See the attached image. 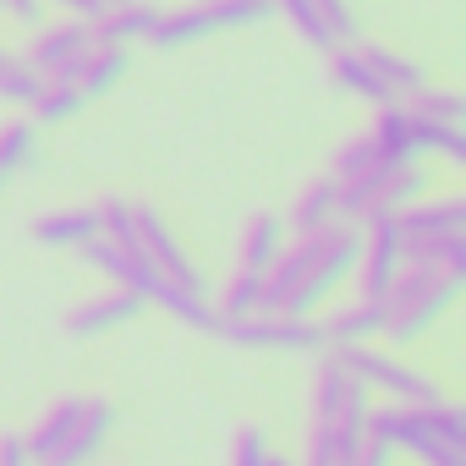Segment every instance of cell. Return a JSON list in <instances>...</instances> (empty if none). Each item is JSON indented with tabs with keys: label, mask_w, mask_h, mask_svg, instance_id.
I'll return each mask as SVG.
<instances>
[{
	"label": "cell",
	"mask_w": 466,
	"mask_h": 466,
	"mask_svg": "<svg viewBox=\"0 0 466 466\" xmlns=\"http://www.w3.org/2000/svg\"><path fill=\"white\" fill-rule=\"evenodd\" d=\"M362 417H368V400H351L340 411H313L308 466H351V455L362 444Z\"/></svg>",
	"instance_id": "cell-6"
},
{
	"label": "cell",
	"mask_w": 466,
	"mask_h": 466,
	"mask_svg": "<svg viewBox=\"0 0 466 466\" xmlns=\"http://www.w3.org/2000/svg\"><path fill=\"white\" fill-rule=\"evenodd\" d=\"M137 313H143V297H137V291H127V286H110L105 297H88L83 308H72V313H66V335L88 340V335H105V329H116V324L137 319Z\"/></svg>",
	"instance_id": "cell-10"
},
{
	"label": "cell",
	"mask_w": 466,
	"mask_h": 466,
	"mask_svg": "<svg viewBox=\"0 0 466 466\" xmlns=\"http://www.w3.org/2000/svg\"><path fill=\"white\" fill-rule=\"evenodd\" d=\"M395 225H400V237H406V242H428V237H461V225H466V203H461V198H444V203H428V198H417V203H406V208L395 214Z\"/></svg>",
	"instance_id": "cell-13"
},
{
	"label": "cell",
	"mask_w": 466,
	"mask_h": 466,
	"mask_svg": "<svg viewBox=\"0 0 466 466\" xmlns=\"http://www.w3.org/2000/svg\"><path fill=\"white\" fill-rule=\"evenodd\" d=\"M121 77H127V45H94V50L77 61V88H83V99L110 94Z\"/></svg>",
	"instance_id": "cell-21"
},
{
	"label": "cell",
	"mask_w": 466,
	"mask_h": 466,
	"mask_svg": "<svg viewBox=\"0 0 466 466\" xmlns=\"http://www.w3.org/2000/svg\"><path fill=\"white\" fill-rule=\"evenodd\" d=\"M148 302H159L165 313H176L181 324H192V329H203V335H219V308H208L203 302V291H187V286H176V280H154V291H148Z\"/></svg>",
	"instance_id": "cell-19"
},
{
	"label": "cell",
	"mask_w": 466,
	"mask_h": 466,
	"mask_svg": "<svg viewBox=\"0 0 466 466\" xmlns=\"http://www.w3.org/2000/svg\"><path fill=\"white\" fill-rule=\"evenodd\" d=\"M248 313H264V275L258 269H237V280L219 297V319H248Z\"/></svg>",
	"instance_id": "cell-29"
},
{
	"label": "cell",
	"mask_w": 466,
	"mask_h": 466,
	"mask_svg": "<svg viewBox=\"0 0 466 466\" xmlns=\"http://www.w3.org/2000/svg\"><path fill=\"white\" fill-rule=\"evenodd\" d=\"M94 214H99V237H110V242H121V248H137V219H132V203L105 198Z\"/></svg>",
	"instance_id": "cell-33"
},
{
	"label": "cell",
	"mask_w": 466,
	"mask_h": 466,
	"mask_svg": "<svg viewBox=\"0 0 466 466\" xmlns=\"http://www.w3.org/2000/svg\"><path fill=\"white\" fill-rule=\"evenodd\" d=\"M313 12H319V23L329 28L335 45H357V17H351L346 0H313Z\"/></svg>",
	"instance_id": "cell-35"
},
{
	"label": "cell",
	"mask_w": 466,
	"mask_h": 466,
	"mask_svg": "<svg viewBox=\"0 0 466 466\" xmlns=\"http://www.w3.org/2000/svg\"><path fill=\"white\" fill-rule=\"evenodd\" d=\"M77 417H83V395H66V400H56V406H50V411H45V417H39L28 433H23V450H28V461H34V466H45V461H50V455L66 444V433L77 428Z\"/></svg>",
	"instance_id": "cell-14"
},
{
	"label": "cell",
	"mask_w": 466,
	"mask_h": 466,
	"mask_svg": "<svg viewBox=\"0 0 466 466\" xmlns=\"http://www.w3.org/2000/svg\"><path fill=\"white\" fill-rule=\"evenodd\" d=\"M99 6H116V0H99Z\"/></svg>",
	"instance_id": "cell-41"
},
{
	"label": "cell",
	"mask_w": 466,
	"mask_h": 466,
	"mask_svg": "<svg viewBox=\"0 0 466 466\" xmlns=\"http://www.w3.org/2000/svg\"><path fill=\"white\" fill-rule=\"evenodd\" d=\"M219 335H230L248 351H319L329 346L324 340V324L308 313V319H291V313H248V319H219Z\"/></svg>",
	"instance_id": "cell-4"
},
{
	"label": "cell",
	"mask_w": 466,
	"mask_h": 466,
	"mask_svg": "<svg viewBox=\"0 0 466 466\" xmlns=\"http://www.w3.org/2000/svg\"><path fill=\"white\" fill-rule=\"evenodd\" d=\"M362 61L373 66V77H379L395 99H411V94L428 83L417 61H406V56H395V50H384V45H362Z\"/></svg>",
	"instance_id": "cell-22"
},
{
	"label": "cell",
	"mask_w": 466,
	"mask_h": 466,
	"mask_svg": "<svg viewBox=\"0 0 466 466\" xmlns=\"http://www.w3.org/2000/svg\"><path fill=\"white\" fill-rule=\"evenodd\" d=\"M269 466H297V461H275V455H269Z\"/></svg>",
	"instance_id": "cell-40"
},
{
	"label": "cell",
	"mask_w": 466,
	"mask_h": 466,
	"mask_svg": "<svg viewBox=\"0 0 466 466\" xmlns=\"http://www.w3.org/2000/svg\"><path fill=\"white\" fill-rule=\"evenodd\" d=\"M99 237V214L94 208H50L34 219V242L45 248H83Z\"/></svg>",
	"instance_id": "cell-16"
},
{
	"label": "cell",
	"mask_w": 466,
	"mask_h": 466,
	"mask_svg": "<svg viewBox=\"0 0 466 466\" xmlns=\"http://www.w3.org/2000/svg\"><path fill=\"white\" fill-rule=\"evenodd\" d=\"M411 116H422V121H450V127H466V99L455 94V88H433V83H422L417 94H411V105H406Z\"/></svg>",
	"instance_id": "cell-27"
},
{
	"label": "cell",
	"mask_w": 466,
	"mask_h": 466,
	"mask_svg": "<svg viewBox=\"0 0 466 466\" xmlns=\"http://www.w3.org/2000/svg\"><path fill=\"white\" fill-rule=\"evenodd\" d=\"M335 219H340L335 181H313V187L297 198V208H291V230H297V237H313V230H324V225H335Z\"/></svg>",
	"instance_id": "cell-24"
},
{
	"label": "cell",
	"mask_w": 466,
	"mask_h": 466,
	"mask_svg": "<svg viewBox=\"0 0 466 466\" xmlns=\"http://www.w3.org/2000/svg\"><path fill=\"white\" fill-rule=\"evenodd\" d=\"M390 455H395V444H384V439H368V433H362V444H357L351 466H390Z\"/></svg>",
	"instance_id": "cell-37"
},
{
	"label": "cell",
	"mask_w": 466,
	"mask_h": 466,
	"mask_svg": "<svg viewBox=\"0 0 466 466\" xmlns=\"http://www.w3.org/2000/svg\"><path fill=\"white\" fill-rule=\"evenodd\" d=\"M368 143L379 148L384 165H406V159H417V148H411V116H406L400 105L373 110V121H368Z\"/></svg>",
	"instance_id": "cell-18"
},
{
	"label": "cell",
	"mask_w": 466,
	"mask_h": 466,
	"mask_svg": "<svg viewBox=\"0 0 466 466\" xmlns=\"http://www.w3.org/2000/svg\"><path fill=\"white\" fill-rule=\"evenodd\" d=\"M428 192V170H417L411 159L406 165H395L390 176H384V187H379V198H373V208H384V214H400L406 203H417Z\"/></svg>",
	"instance_id": "cell-26"
},
{
	"label": "cell",
	"mask_w": 466,
	"mask_h": 466,
	"mask_svg": "<svg viewBox=\"0 0 466 466\" xmlns=\"http://www.w3.org/2000/svg\"><path fill=\"white\" fill-rule=\"evenodd\" d=\"M461 275L466 269H439V264H400L395 286L384 291V335L390 340H417L422 329H433L444 319V308H455L461 297Z\"/></svg>",
	"instance_id": "cell-1"
},
{
	"label": "cell",
	"mask_w": 466,
	"mask_h": 466,
	"mask_svg": "<svg viewBox=\"0 0 466 466\" xmlns=\"http://www.w3.org/2000/svg\"><path fill=\"white\" fill-rule=\"evenodd\" d=\"M0 466H34L23 450V433H0Z\"/></svg>",
	"instance_id": "cell-38"
},
{
	"label": "cell",
	"mask_w": 466,
	"mask_h": 466,
	"mask_svg": "<svg viewBox=\"0 0 466 466\" xmlns=\"http://www.w3.org/2000/svg\"><path fill=\"white\" fill-rule=\"evenodd\" d=\"M280 248H286V219H280V214H253V219L242 225V248H237L242 264H237V269H258V275H264Z\"/></svg>",
	"instance_id": "cell-17"
},
{
	"label": "cell",
	"mask_w": 466,
	"mask_h": 466,
	"mask_svg": "<svg viewBox=\"0 0 466 466\" xmlns=\"http://www.w3.org/2000/svg\"><path fill=\"white\" fill-rule=\"evenodd\" d=\"M230 466H269V444H264V428H242V433H237V450H230Z\"/></svg>",
	"instance_id": "cell-36"
},
{
	"label": "cell",
	"mask_w": 466,
	"mask_h": 466,
	"mask_svg": "<svg viewBox=\"0 0 466 466\" xmlns=\"http://www.w3.org/2000/svg\"><path fill=\"white\" fill-rule=\"evenodd\" d=\"M373 165H384V159H379V148L368 143V132H357L351 143L335 148V159H329V181H351V176H362V170H373Z\"/></svg>",
	"instance_id": "cell-32"
},
{
	"label": "cell",
	"mask_w": 466,
	"mask_h": 466,
	"mask_svg": "<svg viewBox=\"0 0 466 466\" xmlns=\"http://www.w3.org/2000/svg\"><path fill=\"white\" fill-rule=\"evenodd\" d=\"M110 422H116V411H110V400H99V395H83V417H77V428L66 433V444L45 461V466H88L99 450H105V439H110Z\"/></svg>",
	"instance_id": "cell-9"
},
{
	"label": "cell",
	"mask_w": 466,
	"mask_h": 466,
	"mask_svg": "<svg viewBox=\"0 0 466 466\" xmlns=\"http://www.w3.org/2000/svg\"><path fill=\"white\" fill-rule=\"evenodd\" d=\"M0 12H12L17 23H28V28H34V23L45 17V0H0Z\"/></svg>",
	"instance_id": "cell-39"
},
{
	"label": "cell",
	"mask_w": 466,
	"mask_h": 466,
	"mask_svg": "<svg viewBox=\"0 0 466 466\" xmlns=\"http://www.w3.org/2000/svg\"><path fill=\"white\" fill-rule=\"evenodd\" d=\"M208 12L219 28H248V23H264L275 6L269 0H208Z\"/></svg>",
	"instance_id": "cell-34"
},
{
	"label": "cell",
	"mask_w": 466,
	"mask_h": 466,
	"mask_svg": "<svg viewBox=\"0 0 466 466\" xmlns=\"http://www.w3.org/2000/svg\"><path fill=\"white\" fill-rule=\"evenodd\" d=\"M379 329H384V302H373V297H362V302H351V308H335V313L324 319V340H329V346L373 340Z\"/></svg>",
	"instance_id": "cell-20"
},
{
	"label": "cell",
	"mask_w": 466,
	"mask_h": 466,
	"mask_svg": "<svg viewBox=\"0 0 466 466\" xmlns=\"http://www.w3.org/2000/svg\"><path fill=\"white\" fill-rule=\"evenodd\" d=\"M0 187H6V176H0Z\"/></svg>",
	"instance_id": "cell-42"
},
{
	"label": "cell",
	"mask_w": 466,
	"mask_h": 466,
	"mask_svg": "<svg viewBox=\"0 0 466 466\" xmlns=\"http://www.w3.org/2000/svg\"><path fill=\"white\" fill-rule=\"evenodd\" d=\"M34 148H39V121H6L0 127V176L34 165Z\"/></svg>",
	"instance_id": "cell-28"
},
{
	"label": "cell",
	"mask_w": 466,
	"mask_h": 466,
	"mask_svg": "<svg viewBox=\"0 0 466 466\" xmlns=\"http://www.w3.org/2000/svg\"><path fill=\"white\" fill-rule=\"evenodd\" d=\"M39 88H45V72H34L23 56H0V99L6 105H34Z\"/></svg>",
	"instance_id": "cell-30"
},
{
	"label": "cell",
	"mask_w": 466,
	"mask_h": 466,
	"mask_svg": "<svg viewBox=\"0 0 466 466\" xmlns=\"http://www.w3.org/2000/svg\"><path fill=\"white\" fill-rule=\"evenodd\" d=\"M77 253H83V264H88V269L110 275L116 286H127V291H137V297L148 302V291H154L159 269H154L137 248H121V242H110V237H94V242H83Z\"/></svg>",
	"instance_id": "cell-8"
},
{
	"label": "cell",
	"mask_w": 466,
	"mask_h": 466,
	"mask_svg": "<svg viewBox=\"0 0 466 466\" xmlns=\"http://www.w3.org/2000/svg\"><path fill=\"white\" fill-rule=\"evenodd\" d=\"M335 357L362 379V390H379V395H390V400H400V406H433V400H444V390H439L433 379H422L417 368L395 362L390 351H373L368 340L335 346Z\"/></svg>",
	"instance_id": "cell-2"
},
{
	"label": "cell",
	"mask_w": 466,
	"mask_h": 466,
	"mask_svg": "<svg viewBox=\"0 0 466 466\" xmlns=\"http://www.w3.org/2000/svg\"><path fill=\"white\" fill-rule=\"evenodd\" d=\"M324 61H329V83H335V88H346V94H357L362 105H373V110L400 105V99L373 77V66L362 61V50H357V45H335V50H324Z\"/></svg>",
	"instance_id": "cell-11"
},
{
	"label": "cell",
	"mask_w": 466,
	"mask_h": 466,
	"mask_svg": "<svg viewBox=\"0 0 466 466\" xmlns=\"http://www.w3.org/2000/svg\"><path fill=\"white\" fill-rule=\"evenodd\" d=\"M0 56H6V50H0Z\"/></svg>",
	"instance_id": "cell-43"
},
{
	"label": "cell",
	"mask_w": 466,
	"mask_h": 466,
	"mask_svg": "<svg viewBox=\"0 0 466 466\" xmlns=\"http://www.w3.org/2000/svg\"><path fill=\"white\" fill-rule=\"evenodd\" d=\"M269 6H275V12H280V17H286L308 45H313V50H335L329 28H324V23H319V12H313V0H269Z\"/></svg>",
	"instance_id": "cell-31"
},
{
	"label": "cell",
	"mask_w": 466,
	"mask_h": 466,
	"mask_svg": "<svg viewBox=\"0 0 466 466\" xmlns=\"http://www.w3.org/2000/svg\"><path fill=\"white\" fill-rule=\"evenodd\" d=\"M214 12H208V0H198V6H181V12H159V23L148 28L143 45L154 50H181V45H198L203 34H214Z\"/></svg>",
	"instance_id": "cell-15"
},
{
	"label": "cell",
	"mask_w": 466,
	"mask_h": 466,
	"mask_svg": "<svg viewBox=\"0 0 466 466\" xmlns=\"http://www.w3.org/2000/svg\"><path fill=\"white\" fill-rule=\"evenodd\" d=\"M357 230H362V248H357L362 297L384 302V291L395 286V275H400V264H406V237H400L395 214H384V208H368V214L357 219Z\"/></svg>",
	"instance_id": "cell-3"
},
{
	"label": "cell",
	"mask_w": 466,
	"mask_h": 466,
	"mask_svg": "<svg viewBox=\"0 0 466 466\" xmlns=\"http://www.w3.org/2000/svg\"><path fill=\"white\" fill-rule=\"evenodd\" d=\"M94 50V28L83 23V17H66V23H56V28H45L34 45H28V66L34 72H45V77H61V72H77V61Z\"/></svg>",
	"instance_id": "cell-7"
},
{
	"label": "cell",
	"mask_w": 466,
	"mask_h": 466,
	"mask_svg": "<svg viewBox=\"0 0 466 466\" xmlns=\"http://www.w3.org/2000/svg\"><path fill=\"white\" fill-rule=\"evenodd\" d=\"M154 23H159L154 0H116V6H105L88 28H94V45H143Z\"/></svg>",
	"instance_id": "cell-12"
},
{
	"label": "cell",
	"mask_w": 466,
	"mask_h": 466,
	"mask_svg": "<svg viewBox=\"0 0 466 466\" xmlns=\"http://www.w3.org/2000/svg\"><path fill=\"white\" fill-rule=\"evenodd\" d=\"M406 116H411V110H406ZM411 148H417V154L433 148V154H444V159L461 165V159H466V132L450 127V121H422V116H411Z\"/></svg>",
	"instance_id": "cell-25"
},
{
	"label": "cell",
	"mask_w": 466,
	"mask_h": 466,
	"mask_svg": "<svg viewBox=\"0 0 466 466\" xmlns=\"http://www.w3.org/2000/svg\"><path fill=\"white\" fill-rule=\"evenodd\" d=\"M132 219H137V253H143L165 280H176V286H187V291H203L198 264H192L187 248L176 242V230L159 219V208H132Z\"/></svg>",
	"instance_id": "cell-5"
},
{
	"label": "cell",
	"mask_w": 466,
	"mask_h": 466,
	"mask_svg": "<svg viewBox=\"0 0 466 466\" xmlns=\"http://www.w3.org/2000/svg\"><path fill=\"white\" fill-rule=\"evenodd\" d=\"M34 121L39 127H50V121H66V116H77L83 110V88H77V72H61V77H45V88L34 94Z\"/></svg>",
	"instance_id": "cell-23"
}]
</instances>
